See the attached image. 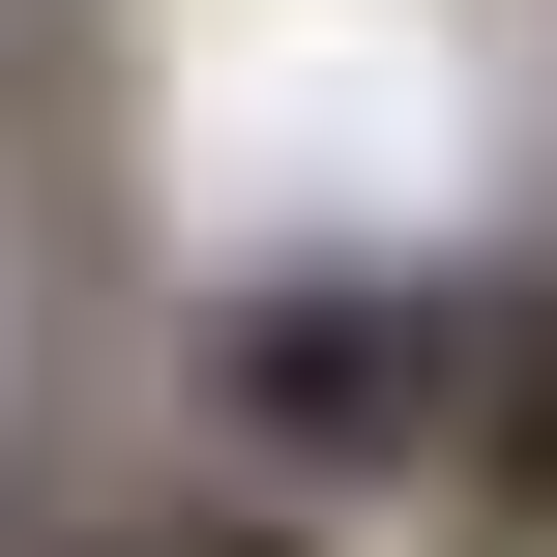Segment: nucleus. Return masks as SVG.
Masks as SVG:
<instances>
[{"label": "nucleus", "mask_w": 557, "mask_h": 557, "mask_svg": "<svg viewBox=\"0 0 557 557\" xmlns=\"http://www.w3.org/2000/svg\"><path fill=\"white\" fill-rule=\"evenodd\" d=\"M206 441L264 499L557 529V264H264V294H206Z\"/></svg>", "instance_id": "f257e3e1"}]
</instances>
